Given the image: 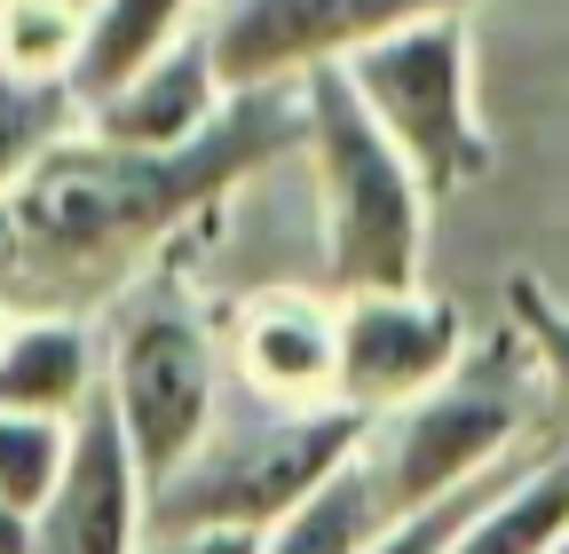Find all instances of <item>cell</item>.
<instances>
[{
    "label": "cell",
    "instance_id": "cell-22",
    "mask_svg": "<svg viewBox=\"0 0 569 554\" xmlns=\"http://www.w3.org/2000/svg\"><path fill=\"white\" fill-rule=\"evenodd\" d=\"M9 325H17V309H9V294H0V340H9Z\"/></svg>",
    "mask_w": 569,
    "mask_h": 554
},
{
    "label": "cell",
    "instance_id": "cell-23",
    "mask_svg": "<svg viewBox=\"0 0 569 554\" xmlns=\"http://www.w3.org/2000/svg\"><path fill=\"white\" fill-rule=\"evenodd\" d=\"M436 9H467V17H475V9H482V0H436Z\"/></svg>",
    "mask_w": 569,
    "mask_h": 554
},
{
    "label": "cell",
    "instance_id": "cell-3",
    "mask_svg": "<svg viewBox=\"0 0 569 554\" xmlns=\"http://www.w3.org/2000/svg\"><path fill=\"white\" fill-rule=\"evenodd\" d=\"M309 135L301 151L317 167V215H325V269L332 294L365 286H419L427 269V215L436 190L419 182V167L388 144V127L365 111V96L348 88V72L301 80Z\"/></svg>",
    "mask_w": 569,
    "mask_h": 554
},
{
    "label": "cell",
    "instance_id": "cell-19",
    "mask_svg": "<svg viewBox=\"0 0 569 554\" xmlns=\"http://www.w3.org/2000/svg\"><path fill=\"white\" fill-rule=\"evenodd\" d=\"M498 475H507V459H498L490 475H475V483H459V492H443V499L411 507V515H388V523H380L365 546H356V554H443V546H451V531L482 507V492H490Z\"/></svg>",
    "mask_w": 569,
    "mask_h": 554
},
{
    "label": "cell",
    "instance_id": "cell-16",
    "mask_svg": "<svg viewBox=\"0 0 569 554\" xmlns=\"http://www.w3.org/2000/svg\"><path fill=\"white\" fill-rule=\"evenodd\" d=\"M80 56H88V0H0V63L80 88Z\"/></svg>",
    "mask_w": 569,
    "mask_h": 554
},
{
    "label": "cell",
    "instance_id": "cell-25",
    "mask_svg": "<svg viewBox=\"0 0 569 554\" xmlns=\"http://www.w3.org/2000/svg\"><path fill=\"white\" fill-rule=\"evenodd\" d=\"M88 9H96V0H88Z\"/></svg>",
    "mask_w": 569,
    "mask_h": 554
},
{
    "label": "cell",
    "instance_id": "cell-8",
    "mask_svg": "<svg viewBox=\"0 0 569 554\" xmlns=\"http://www.w3.org/2000/svg\"><path fill=\"white\" fill-rule=\"evenodd\" d=\"M475 349L459 301L427 286H365L340 294V404H356L365 421L427 396L459 357Z\"/></svg>",
    "mask_w": 569,
    "mask_h": 554
},
{
    "label": "cell",
    "instance_id": "cell-20",
    "mask_svg": "<svg viewBox=\"0 0 569 554\" xmlns=\"http://www.w3.org/2000/svg\"><path fill=\"white\" fill-rule=\"evenodd\" d=\"M142 554H261V531H230V523H198V531H151Z\"/></svg>",
    "mask_w": 569,
    "mask_h": 554
},
{
    "label": "cell",
    "instance_id": "cell-13",
    "mask_svg": "<svg viewBox=\"0 0 569 554\" xmlns=\"http://www.w3.org/2000/svg\"><path fill=\"white\" fill-rule=\"evenodd\" d=\"M80 127H88V96L71 88V80L0 63V198H9L56 144H71Z\"/></svg>",
    "mask_w": 569,
    "mask_h": 554
},
{
    "label": "cell",
    "instance_id": "cell-2",
    "mask_svg": "<svg viewBox=\"0 0 569 554\" xmlns=\"http://www.w3.org/2000/svg\"><path fill=\"white\" fill-rule=\"evenodd\" d=\"M546 412V365L522 340V325L507 317L490 340L475 349L396 412H380L372 436H365V467L380 483L388 515H411L427 499L459 492V483L490 475L498 459H515Z\"/></svg>",
    "mask_w": 569,
    "mask_h": 554
},
{
    "label": "cell",
    "instance_id": "cell-12",
    "mask_svg": "<svg viewBox=\"0 0 569 554\" xmlns=\"http://www.w3.org/2000/svg\"><path fill=\"white\" fill-rule=\"evenodd\" d=\"M96 388H103V349L80 325V309H40L9 325V340H0V404L9 412L80 421Z\"/></svg>",
    "mask_w": 569,
    "mask_h": 554
},
{
    "label": "cell",
    "instance_id": "cell-6",
    "mask_svg": "<svg viewBox=\"0 0 569 554\" xmlns=\"http://www.w3.org/2000/svg\"><path fill=\"white\" fill-rule=\"evenodd\" d=\"M340 72L436 198H459L498 167V144L482 127V96H475V24H467V9H419L396 32L365 40Z\"/></svg>",
    "mask_w": 569,
    "mask_h": 554
},
{
    "label": "cell",
    "instance_id": "cell-21",
    "mask_svg": "<svg viewBox=\"0 0 569 554\" xmlns=\"http://www.w3.org/2000/svg\"><path fill=\"white\" fill-rule=\"evenodd\" d=\"M32 546V523H17L9 507H0V554H24Z\"/></svg>",
    "mask_w": 569,
    "mask_h": 554
},
{
    "label": "cell",
    "instance_id": "cell-1",
    "mask_svg": "<svg viewBox=\"0 0 569 554\" xmlns=\"http://www.w3.org/2000/svg\"><path fill=\"white\" fill-rule=\"evenodd\" d=\"M301 88H246L174 151H134L80 127L0 198V294L17 286L63 309L88 294H127L238 182L301 151Z\"/></svg>",
    "mask_w": 569,
    "mask_h": 554
},
{
    "label": "cell",
    "instance_id": "cell-18",
    "mask_svg": "<svg viewBox=\"0 0 569 554\" xmlns=\"http://www.w3.org/2000/svg\"><path fill=\"white\" fill-rule=\"evenodd\" d=\"M507 317L522 325V340H530L538 365H546V404L569 421V301H553L530 269H515L507 277Z\"/></svg>",
    "mask_w": 569,
    "mask_h": 554
},
{
    "label": "cell",
    "instance_id": "cell-10",
    "mask_svg": "<svg viewBox=\"0 0 569 554\" xmlns=\"http://www.w3.org/2000/svg\"><path fill=\"white\" fill-rule=\"evenodd\" d=\"M230 373L253 388V404L317 412L340 404V294L309 286H261L230 317Z\"/></svg>",
    "mask_w": 569,
    "mask_h": 554
},
{
    "label": "cell",
    "instance_id": "cell-15",
    "mask_svg": "<svg viewBox=\"0 0 569 554\" xmlns=\"http://www.w3.org/2000/svg\"><path fill=\"white\" fill-rule=\"evenodd\" d=\"M206 17V0H96L88 9V56H80V96H103L119 72L159 56Z\"/></svg>",
    "mask_w": 569,
    "mask_h": 554
},
{
    "label": "cell",
    "instance_id": "cell-24",
    "mask_svg": "<svg viewBox=\"0 0 569 554\" xmlns=\"http://www.w3.org/2000/svg\"><path fill=\"white\" fill-rule=\"evenodd\" d=\"M546 554H569V531H561V538H553V546H546Z\"/></svg>",
    "mask_w": 569,
    "mask_h": 554
},
{
    "label": "cell",
    "instance_id": "cell-17",
    "mask_svg": "<svg viewBox=\"0 0 569 554\" xmlns=\"http://www.w3.org/2000/svg\"><path fill=\"white\" fill-rule=\"evenodd\" d=\"M71 459V421H48V412H9L0 404V507L17 523H32L56 492V475Z\"/></svg>",
    "mask_w": 569,
    "mask_h": 554
},
{
    "label": "cell",
    "instance_id": "cell-5",
    "mask_svg": "<svg viewBox=\"0 0 569 554\" xmlns=\"http://www.w3.org/2000/svg\"><path fill=\"white\" fill-rule=\"evenodd\" d=\"M365 436L372 421L356 404H317V412L261 404V421L238 428L213 421V436L167 483H151V531H198V523L269 531L365 452Z\"/></svg>",
    "mask_w": 569,
    "mask_h": 554
},
{
    "label": "cell",
    "instance_id": "cell-4",
    "mask_svg": "<svg viewBox=\"0 0 569 554\" xmlns=\"http://www.w3.org/2000/svg\"><path fill=\"white\" fill-rule=\"evenodd\" d=\"M222 380H230V340L213 325L174 269H142L111 309L103 333V396L142 459V475L167 483L222 421Z\"/></svg>",
    "mask_w": 569,
    "mask_h": 554
},
{
    "label": "cell",
    "instance_id": "cell-11",
    "mask_svg": "<svg viewBox=\"0 0 569 554\" xmlns=\"http://www.w3.org/2000/svg\"><path fill=\"white\" fill-rule=\"evenodd\" d=\"M222 103H230V88L213 72L206 24H190L159 56H142L134 72H119L103 96H88V127L111 135V144H134V151H174L190 135H206Z\"/></svg>",
    "mask_w": 569,
    "mask_h": 554
},
{
    "label": "cell",
    "instance_id": "cell-7",
    "mask_svg": "<svg viewBox=\"0 0 569 554\" xmlns=\"http://www.w3.org/2000/svg\"><path fill=\"white\" fill-rule=\"evenodd\" d=\"M419 9H436V0H206L198 24L222 88L246 96V88H301Z\"/></svg>",
    "mask_w": 569,
    "mask_h": 554
},
{
    "label": "cell",
    "instance_id": "cell-9",
    "mask_svg": "<svg viewBox=\"0 0 569 554\" xmlns=\"http://www.w3.org/2000/svg\"><path fill=\"white\" fill-rule=\"evenodd\" d=\"M142 538H151V475H142L111 396L96 388L88 412L71 421V459L48 507L32 515L24 554H142Z\"/></svg>",
    "mask_w": 569,
    "mask_h": 554
},
{
    "label": "cell",
    "instance_id": "cell-14",
    "mask_svg": "<svg viewBox=\"0 0 569 554\" xmlns=\"http://www.w3.org/2000/svg\"><path fill=\"white\" fill-rule=\"evenodd\" d=\"M388 523V499H380V483L365 467V452H356L332 483H317V492L261 531V554H356L372 531Z\"/></svg>",
    "mask_w": 569,
    "mask_h": 554
}]
</instances>
